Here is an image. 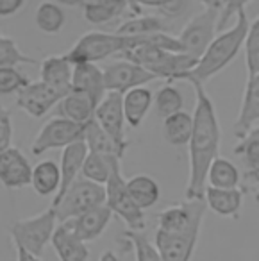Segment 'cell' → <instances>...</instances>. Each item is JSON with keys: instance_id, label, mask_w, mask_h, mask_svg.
Returning a JSON list of instances; mask_svg holds the SVG:
<instances>
[{"instance_id": "38", "label": "cell", "mask_w": 259, "mask_h": 261, "mask_svg": "<svg viewBox=\"0 0 259 261\" xmlns=\"http://www.w3.org/2000/svg\"><path fill=\"white\" fill-rule=\"evenodd\" d=\"M31 81L16 70V66H2L0 68V95L18 93L23 86H27Z\"/></svg>"}, {"instance_id": "6", "label": "cell", "mask_w": 259, "mask_h": 261, "mask_svg": "<svg viewBox=\"0 0 259 261\" xmlns=\"http://www.w3.org/2000/svg\"><path fill=\"white\" fill-rule=\"evenodd\" d=\"M106 206L113 211V215L122 218L129 231H143L147 227L145 211L134 202L133 195L129 193L120 163L113 168L111 177L106 185Z\"/></svg>"}, {"instance_id": "35", "label": "cell", "mask_w": 259, "mask_h": 261, "mask_svg": "<svg viewBox=\"0 0 259 261\" xmlns=\"http://www.w3.org/2000/svg\"><path fill=\"white\" fill-rule=\"evenodd\" d=\"M234 154L243 158L247 170L259 167V125L252 127L243 138L238 140Z\"/></svg>"}, {"instance_id": "46", "label": "cell", "mask_w": 259, "mask_h": 261, "mask_svg": "<svg viewBox=\"0 0 259 261\" xmlns=\"http://www.w3.org/2000/svg\"><path fill=\"white\" fill-rule=\"evenodd\" d=\"M98 261H120V259H118V256H116L115 252H111V250H106Z\"/></svg>"}, {"instance_id": "27", "label": "cell", "mask_w": 259, "mask_h": 261, "mask_svg": "<svg viewBox=\"0 0 259 261\" xmlns=\"http://www.w3.org/2000/svg\"><path fill=\"white\" fill-rule=\"evenodd\" d=\"M193 130V115L186 111H177L163 120V136L173 147L188 145Z\"/></svg>"}, {"instance_id": "15", "label": "cell", "mask_w": 259, "mask_h": 261, "mask_svg": "<svg viewBox=\"0 0 259 261\" xmlns=\"http://www.w3.org/2000/svg\"><path fill=\"white\" fill-rule=\"evenodd\" d=\"M259 122V73L247 77L240 111L232 125V133L238 140L243 138L252 127Z\"/></svg>"}, {"instance_id": "2", "label": "cell", "mask_w": 259, "mask_h": 261, "mask_svg": "<svg viewBox=\"0 0 259 261\" xmlns=\"http://www.w3.org/2000/svg\"><path fill=\"white\" fill-rule=\"evenodd\" d=\"M248 27H250V23H248L247 13L243 9L236 15V23L229 31H223L218 36H215V40L209 43L204 54L198 58L197 65L190 72H184L183 75H179L177 81H188V83L197 81V83L205 84L211 77H215L216 73H220L227 65L234 61L238 52L245 45Z\"/></svg>"}, {"instance_id": "7", "label": "cell", "mask_w": 259, "mask_h": 261, "mask_svg": "<svg viewBox=\"0 0 259 261\" xmlns=\"http://www.w3.org/2000/svg\"><path fill=\"white\" fill-rule=\"evenodd\" d=\"M205 211L204 199H186L158 215V229L173 234H200Z\"/></svg>"}, {"instance_id": "22", "label": "cell", "mask_w": 259, "mask_h": 261, "mask_svg": "<svg viewBox=\"0 0 259 261\" xmlns=\"http://www.w3.org/2000/svg\"><path fill=\"white\" fill-rule=\"evenodd\" d=\"M123 98V113H125V122L131 127H140L143 123L145 116L148 115L150 108L154 106V93L147 86H138L125 91Z\"/></svg>"}, {"instance_id": "25", "label": "cell", "mask_w": 259, "mask_h": 261, "mask_svg": "<svg viewBox=\"0 0 259 261\" xmlns=\"http://www.w3.org/2000/svg\"><path fill=\"white\" fill-rule=\"evenodd\" d=\"M61 185V168L54 160L40 161L33 168V179L31 186L40 197H50L56 195Z\"/></svg>"}, {"instance_id": "20", "label": "cell", "mask_w": 259, "mask_h": 261, "mask_svg": "<svg viewBox=\"0 0 259 261\" xmlns=\"http://www.w3.org/2000/svg\"><path fill=\"white\" fill-rule=\"evenodd\" d=\"M204 200L208 210L220 217L238 218L240 217L241 202H243V192L240 188H215L205 186Z\"/></svg>"}, {"instance_id": "37", "label": "cell", "mask_w": 259, "mask_h": 261, "mask_svg": "<svg viewBox=\"0 0 259 261\" xmlns=\"http://www.w3.org/2000/svg\"><path fill=\"white\" fill-rule=\"evenodd\" d=\"M23 63H31L34 65L36 59L25 56L22 50L18 48V45L11 40V38H4L0 36V68L2 66H16V65H23Z\"/></svg>"}, {"instance_id": "48", "label": "cell", "mask_w": 259, "mask_h": 261, "mask_svg": "<svg viewBox=\"0 0 259 261\" xmlns=\"http://www.w3.org/2000/svg\"><path fill=\"white\" fill-rule=\"evenodd\" d=\"M129 4H131V11H133V15H141V8L134 4V0H129Z\"/></svg>"}, {"instance_id": "41", "label": "cell", "mask_w": 259, "mask_h": 261, "mask_svg": "<svg viewBox=\"0 0 259 261\" xmlns=\"http://www.w3.org/2000/svg\"><path fill=\"white\" fill-rule=\"evenodd\" d=\"M11 135H13V127H11V115L9 111L0 104V150L8 149L11 145Z\"/></svg>"}, {"instance_id": "30", "label": "cell", "mask_w": 259, "mask_h": 261, "mask_svg": "<svg viewBox=\"0 0 259 261\" xmlns=\"http://www.w3.org/2000/svg\"><path fill=\"white\" fill-rule=\"evenodd\" d=\"M241 174L238 167L227 158L218 156L208 170V186L215 188H240Z\"/></svg>"}, {"instance_id": "19", "label": "cell", "mask_w": 259, "mask_h": 261, "mask_svg": "<svg viewBox=\"0 0 259 261\" xmlns=\"http://www.w3.org/2000/svg\"><path fill=\"white\" fill-rule=\"evenodd\" d=\"M50 243L58 254L59 261H88V257H90L86 242H83L65 222H61V224L58 222Z\"/></svg>"}, {"instance_id": "39", "label": "cell", "mask_w": 259, "mask_h": 261, "mask_svg": "<svg viewBox=\"0 0 259 261\" xmlns=\"http://www.w3.org/2000/svg\"><path fill=\"white\" fill-rule=\"evenodd\" d=\"M248 2H250V0H223L222 13H220V16H218V25H216V29L225 31V27L229 25L230 20L240 11H243Z\"/></svg>"}, {"instance_id": "8", "label": "cell", "mask_w": 259, "mask_h": 261, "mask_svg": "<svg viewBox=\"0 0 259 261\" xmlns=\"http://www.w3.org/2000/svg\"><path fill=\"white\" fill-rule=\"evenodd\" d=\"M220 11L216 8H205L202 13L188 22V25L177 36L180 45V52L193 58H200L216 36Z\"/></svg>"}, {"instance_id": "18", "label": "cell", "mask_w": 259, "mask_h": 261, "mask_svg": "<svg viewBox=\"0 0 259 261\" xmlns=\"http://www.w3.org/2000/svg\"><path fill=\"white\" fill-rule=\"evenodd\" d=\"M72 90L88 95L98 106V102L108 93L104 72L95 63H77V65H73Z\"/></svg>"}, {"instance_id": "47", "label": "cell", "mask_w": 259, "mask_h": 261, "mask_svg": "<svg viewBox=\"0 0 259 261\" xmlns=\"http://www.w3.org/2000/svg\"><path fill=\"white\" fill-rule=\"evenodd\" d=\"M61 4H65V6H84V0H59Z\"/></svg>"}, {"instance_id": "34", "label": "cell", "mask_w": 259, "mask_h": 261, "mask_svg": "<svg viewBox=\"0 0 259 261\" xmlns=\"http://www.w3.org/2000/svg\"><path fill=\"white\" fill-rule=\"evenodd\" d=\"M123 238L133 247L136 261H163L159 256V250L150 240L147 238L143 231H129L123 232Z\"/></svg>"}, {"instance_id": "33", "label": "cell", "mask_w": 259, "mask_h": 261, "mask_svg": "<svg viewBox=\"0 0 259 261\" xmlns=\"http://www.w3.org/2000/svg\"><path fill=\"white\" fill-rule=\"evenodd\" d=\"M36 25L47 34H56L65 25V13L54 2H43L36 11Z\"/></svg>"}, {"instance_id": "10", "label": "cell", "mask_w": 259, "mask_h": 261, "mask_svg": "<svg viewBox=\"0 0 259 261\" xmlns=\"http://www.w3.org/2000/svg\"><path fill=\"white\" fill-rule=\"evenodd\" d=\"M102 72H104L106 90L116 91L122 95L133 88L145 86V84L158 79V75H154L152 72L129 61V59H120V61L111 63V65L104 66Z\"/></svg>"}, {"instance_id": "36", "label": "cell", "mask_w": 259, "mask_h": 261, "mask_svg": "<svg viewBox=\"0 0 259 261\" xmlns=\"http://www.w3.org/2000/svg\"><path fill=\"white\" fill-rule=\"evenodd\" d=\"M245 63H247V75L259 73V18L250 23L245 38Z\"/></svg>"}, {"instance_id": "49", "label": "cell", "mask_w": 259, "mask_h": 261, "mask_svg": "<svg viewBox=\"0 0 259 261\" xmlns=\"http://www.w3.org/2000/svg\"><path fill=\"white\" fill-rule=\"evenodd\" d=\"M93 2H98V0H84V4H93Z\"/></svg>"}, {"instance_id": "23", "label": "cell", "mask_w": 259, "mask_h": 261, "mask_svg": "<svg viewBox=\"0 0 259 261\" xmlns=\"http://www.w3.org/2000/svg\"><path fill=\"white\" fill-rule=\"evenodd\" d=\"M83 140L86 143L88 150L90 152H98V154H106V156H115L122 160L123 154H125L127 147L120 145L115 138L106 133L100 127V123L95 118H91L90 122L84 123V130H83Z\"/></svg>"}, {"instance_id": "29", "label": "cell", "mask_w": 259, "mask_h": 261, "mask_svg": "<svg viewBox=\"0 0 259 261\" xmlns=\"http://www.w3.org/2000/svg\"><path fill=\"white\" fill-rule=\"evenodd\" d=\"M120 163V158L115 156H106V154H98V152H90L88 150L86 160L83 163V170L81 175L90 181L97 182V185L106 186L111 177V172L116 165Z\"/></svg>"}, {"instance_id": "12", "label": "cell", "mask_w": 259, "mask_h": 261, "mask_svg": "<svg viewBox=\"0 0 259 261\" xmlns=\"http://www.w3.org/2000/svg\"><path fill=\"white\" fill-rule=\"evenodd\" d=\"M95 120L100 123L102 129L108 133L111 138H115L120 145L129 147L125 138V113H123V98L122 93L108 91L97 109H95Z\"/></svg>"}, {"instance_id": "51", "label": "cell", "mask_w": 259, "mask_h": 261, "mask_svg": "<svg viewBox=\"0 0 259 261\" xmlns=\"http://www.w3.org/2000/svg\"><path fill=\"white\" fill-rule=\"evenodd\" d=\"M0 36H2V34H0Z\"/></svg>"}, {"instance_id": "45", "label": "cell", "mask_w": 259, "mask_h": 261, "mask_svg": "<svg viewBox=\"0 0 259 261\" xmlns=\"http://www.w3.org/2000/svg\"><path fill=\"white\" fill-rule=\"evenodd\" d=\"M200 4H204L205 8H216L220 9L223 6V0H198Z\"/></svg>"}, {"instance_id": "9", "label": "cell", "mask_w": 259, "mask_h": 261, "mask_svg": "<svg viewBox=\"0 0 259 261\" xmlns=\"http://www.w3.org/2000/svg\"><path fill=\"white\" fill-rule=\"evenodd\" d=\"M83 130L84 125L81 123L65 118V116H54L40 129L31 145V152L34 156H41L47 150L65 149L70 143L83 140Z\"/></svg>"}, {"instance_id": "28", "label": "cell", "mask_w": 259, "mask_h": 261, "mask_svg": "<svg viewBox=\"0 0 259 261\" xmlns=\"http://www.w3.org/2000/svg\"><path fill=\"white\" fill-rule=\"evenodd\" d=\"M131 11L129 0H98L93 4H84V18L93 25L109 23Z\"/></svg>"}, {"instance_id": "31", "label": "cell", "mask_w": 259, "mask_h": 261, "mask_svg": "<svg viewBox=\"0 0 259 261\" xmlns=\"http://www.w3.org/2000/svg\"><path fill=\"white\" fill-rule=\"evenodd\" d=\"M166 23L158 16L150 15H134L127 22L116 29L118 34H125V36H143V34H156V33H166Z\"/></svg>"}, {"instance_id": "24", "label": "cell", "mask_w": 259, "mask_h": 261, "mask_svg": "<svg viewBox=\"0 0 259 261\" xmlns=\"http://www.w3.org/2000/svg\"><path fill=\"white\" fill-rule=\"evenodd\" d=\"M59 116H65L68 120L84 125L86 122H90L91 118H95V109L97 104L91 100L88 95L81 93V91L70 90L65 97L59 100L58 104Z\"/></svg>"}, {"instance_id": "50", "label": "cell", "mask_w": 259, "mask_h": 261, "mask_svg": "<svg viewBox=\"0 0 259 261\" xmlns=\"http://www.w3.org/2000/svg\"><path fill=\"white\" fill-rule=\"evenodd\" d=\"M254 200H255V202H257V204H259V192H257V193H255V197H254Z\"/></svg>"}, {"instance_id": "42", "label": "cell", "mask_w": 259, "mask_h": 261, "mask_svg": "<svg viewBox=\"0 0 259 261\" xmlns=\"http://www.w3.org/2000/svg\"><path fill=\"white\" fill-rule=\"evenodd\" d=\"M25 0H0V16H11L22 9Z\"/></svg>"}, {"instance_id": "17", "label": "cell", "mask_w": 259, "mask_h": 261, "mask_svg": "<svg viewBox=\"0 0 259 261\" xmlns=\"http://www.w3.org/2000/svg\"><path fill=\"white\" fill-rule=\"evenodd\" d=\"M86 154L88 147L84 143V140L73 142L63 149L61 163H59V168H61V185H59V190L54 195V199H52L50 206H56L59 202V199L65 195L66 190L70 188V185L79 177L81 170H83V163L86 160Z\"/></svg>"}, {"instance_id": "13", "label": "cell", "mask_w": 259, "mask_h": 261, "mask_svg": "<svg viewBox=\"0 0 259 261\" xmlns=\"http://www.w3.org/2000/svg\"><path fill=\"white\" fill-rule=\"evenodd\" d=\"M33 167L22 150L9 145L0 150V182L9 190H22L31 185Z\"/></svg>"}, {"instance_id": "21", "label": "cell", "mask_w": 259, "mask_h": 261, "mask_svg": "<svg viewBox=\"0 0 259 261\" xmlns=\"http://www.w3.org/2000/svg\"><path fill=\"white\" fill-rule=\"evenodd\" d=\"M72 75L73 65L65 56H50L43 59L40 66V81H43L47 86L54 88L63 93H68L72 90Z\"/></svg>"}, {"instance_id": "44", "label": "cell", "mask_w": 259, "mask_h": 261, "mask_svg": "<svg viewBox=\"0 0 259 261\" xmlns=\"http://www.w3.org/2000/svg\"><path fill=\"white\" fill-rule=\"evenodd\" d=\"M245 177H247L248 181L255 182V185L259 186V167H255V168H250V170H247V172H245Z\"/></svg>"}, {"instance_id": "11", "label": "cell", "mask_w": 259, "mask_h": 261, "mask_svg": "<svg viewBox=\"0 0 259 261\" xmlns=\"http://www.w3.org/2000/svg\"><path fill=\"white\" fill-rule=\"evenodd\" d=\"M66 93L47 86L43 81L29 83L16 93V106L33 118H41L59 104Z\"/></svg>"}, {"instance_id": "16", "label": "cell", "mask_w": 259, "mask_h": 261, "mask_svg": "<svg viewBox=\"0 0 259 261\" xmlns=\"http://www.w3.org/2000/svg\"><path fill=\"white\" fill-rule=\"evenodd\" d=\"M111 218H113V211L106 204H102V206L93 207V210L86 211V213L79 215V217L72 218V220H66L65 224H68V227L83 242L88 243L97 240L108 229Z\"/></svg>"}, {"instance_id": "14", "label": "cell", "mask_w": 259, "mask_h": 261, "mask_svg": "<svg viewBox=\"0 0 259 261\" xmlns=\"http://www.w3.org/2000/svg\"><path fill=\"white\" fill-rule=\"evenodd\" d=\"M198 234H173L156 229L154 245L158 247L163 261H191Z\"/></svg>"}, {"instance_id": "3", "label": "cell", "mask_w": 259, "mask_h": 261, "mask_svg": "<svg viewBox=\"0 0 259 261\" xmlns=\"http://www.w3.org/2000/svg\"><path fill=\"white\" fill-rule=\"evenodd\" d=\"M120 58L143 66L145 70L158 75V79H166L168 83L177 81L184 72H190L198 61L193 56H188L184 52H173L158 47V45H140V47L122 52Z\"/></svg>"}, {"instance_id": "5", "label": "cell", "mask_w": 259, "mask_h": 261, "mask_svg": "<svg viewBox=\"0 0 259 261\" xmlns=\"http://www.w3.org/2000/svg\"><path fill=\"white\" fill-rule=\"evenodd\" d=\"M102 204H106V186L97 185L86 177H77L59 199V202L52 207L56 210V217L61 224Z\"/></svg>"}, {"instance_id": "4", "label": "cell", "mask_w": 259, "mask_h": 261, "mask_svg": "<svg viewBox=\"0 0 259 261\" xmlns=\"http://www.w3.org/2000/svg\"><path fill=\"white\" fill-rule=\"evenodd\" d=\"M58 225L54 207L41 211L31 218H18L9 225V234L13 238V243L23 247L34 256H41L45 252V247L50 243L52 234Z\"/></svg>"}, {"instance_id": "26", "label": "cell", "mask_w": 259, "mask_h": 261, "mask_svg": "<svg viewBox=\"0 0 259 261\" xmlns=\"http://www.w3.org/2000/svg\"><path fill=\"white\" fill-rule=\"evenodd\" d=\"M127 188H129V193L133 195L134 202L143 211L150 210L161 199V186H159V182L152 175H133L131 179H127Z\"/></svg>"}, {"instance_id": "1", "label": "cell", "mask_w": 259, "mask_h": 261, "mask_svg": "<svg viewBox=\"0 0 259 261\" xmlns=\"http://www.w3.org/2000/svg\"><path fill=\"white\" fill-rule=\"evenodd\" d=\"M195 90L193 109V130L188 142L190 152V175L186 185V199H204V190L208 186V170L211 163L220 156L222 129L215 104L205 91L204 84L191 81Z\"/></svg>"}, {"instance_id": "40", "label": "cell", "mask_w": 259, "mask_h": 261, "mask_svg": "<svg viewBox=\"0 0 259 261\" xmlns=\"http://www.w3.org/2000/svg\"><path fill=\"white\" fill-rule=\"evenodd\" d=\"M136 6H148V8H158L168 15H179L183 9V0H134Z\"/></svg>"}, {"instance_id": "32", "label": "cell", "mask_w": 259, "mask_h": 261, "mask_svg": "<svg viewBox=\"0 0 259 261\" xmlns=\"http://www.w3.org/2000/svg\"><path fill=\"white\" fill-rule=\"evenodd\" d=\"M154 108L159 118L165 120L166 116L173 115L177 111H183L184 108V97L179 91V88L173 86L172 83L165 84L154 97Z\"/></svg>"}, {"instance_id": "43", "label": "cell", "mask_w": 259, "mask_h": 261, "mask_svg": "<svg viewBox=\"0 0 259 261\" xmlns=\"http://www.w3.org/2000/svg\"><path fill=\"white\" fill-rule=\"evenodd\" d=\"M15 247H16V256H18V261H41L40 256H34V254L29 252V250L23 249V247L16 245V243H15Z\"/></svg>"}]
</instances>
